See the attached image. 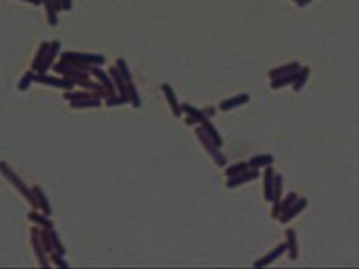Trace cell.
Masks as SVG:
<instances>
[{
    "instance_id": "13",
    "label": "cell",
    "mask_w": 359,
    "mask_h": 269,
    "mask_svg": "<svg viewBox=\"0 0 359 269\" xmlns=\"http://www.w3.org/2000/svg\"><path fill=\"white\" fill-rule=\"evenodd\" d=\"M51 244H52V253H57L61 256L66 254V248L63 246V242H61L59 236H57V232L54 229H51Z\"/></svg>"
},
{
    "instance_id": "12",
    "label": "cell",
    "mask_w": 359,
    "mask_h": 269,
    "mask_svg": "<svg viewBox=\"0 0 359 269\" xmlns=\"http://www.w3.org/2000/svg\"><path fill=\"white\" fill-rule=\"evenodd\" d=\"M111 78H113V81H114V85H116V88L119 91H121V94H125L126 96V86H125V78L121 76V73L118 71V68H111Z\"/></svg>"
},
{
    "instance_id": "9",
    "label": "cell",
    "mask_w": 359,
    "mask_h": 269,
    "mask_svg": "<svg viewBox=\"0 0 359 269\" xmlns=\"http://www.w3.org/2000/svg\"><path fill=\"white\" fill-rule=\"evenodd\" d=\"M101 104V99L97 96H91V98H82L77 101H71V108H97Z\"/></svg>"
},
{
    "instance_id": "3",
    "label": "cell",
    "mask_w": 359,
    "mask_h": 269,
    "mask_svg": "<svg viewBox=\"0 0 359 269\" xmlns=\"http://www.w3.org/2000/svg\"><path fill=\"white\" fill-rule=\"evenodd\" d=\"M35 83H39V85H46V86H54V88H59V90H72L74 86V81L69 78H56V76H51V74L47 73H35Z\"/></svg>"
},
{
    "instance_id": "17",
    "label": "cell",
    "mask_w": 359,
    "mask_h": 269,
    "mask_svg": "<svg viewBox=\"0 0 359 269\" xmlns=\"http://www.w3.org/2000/svg\"><path fill=\"white\" fill-rule=\"evenodd\" d=\"M41 239H42V246H44V249H46V253L51 254L52 253V244H51V231H49V229L41 231Z\"/></svg>"
},
{
    "instance_id": "8",
    "label": "cell",
    "mask_w": 359,
    "mask_h": 269,
    "mask_svg": "<svg viewBox=\"0 0 359 269\" xmlns=\"http://www.w3.org/2000/svg\"><path fill=\"white\" fill-rule=\"evenodd\" d=\"M92 76H94L97 81L103 85L106 90H108L111 94H114V88H113V83H111V79L108 78V74H106L103 69L101 68H97V66H91V71H89Z\"/></svg>"
},
{
    "instance_id": "24",
    "label": "cell",
    "mask_w": 359,
    "mask_h": 269,
    "mask_svg": "<svg viewBox=\"0 0 359 269\" xmlns=\"http://www.w3.org/2000/svg\"><path fill=\"white\" fill-rule=\"evenodd\" d=\"M52 2H54V5H56V8H57V12L63 10V3H61V0H52Z\"/></svg>"
},
{
    "instance_id": "23",
    "label": "cell",
    "mask_w": 359,
    "mask_h": 269,
    "mask_svg": "<svg viewBox=\"0 0 359 269\" xmlns=\"http://www.w3.org/2000/svg\"><path fill=\"white\" fill-rule=\"evenodd\" d=\"M63 3V10H71L72 8V0H61Z\"/></svg>"
},
{
    "instance_id": "20",
    "label": "cell",
    "mask_w": 359,
    "mask_h": 269,
    "mask_svg": "<svg viewBox=\"0 0 359 269\" xmlns=\"http://www.w3.org/2000/svg\"><path fill=\"white\" fill-rule=\"evenodd\" d=\"M245 99H247V96H240V98H235V99H230V101H223V103H221L220 106H221V109H230L232 106H235V104L243 103Z\"/></svg>"
},
{
    "instance_id": "18",
    "label": "cell",
    "mask_w": 359,
    "mask_h": 269,
    "mask_svg": "<svg viewBox=\"0 0 359 269\" xmlns=\"http://www.w3.org/2000/svg\"><path fill=\"white\" fill-rule=\"evenodd\" d=\"M116 68H118V71L121 73V76L125 78V81L130 83V81H131V74H130V71H128V66H126L125 61L118 59V61H116Z\"/></svg>"
},
{
    "instance_id": "21",
    "label": "cell",
    "mask_w": 359,
    "mask_h": 269,
    "mask_svg": "<svg viewBox=\"0 0 359 269\" xmlns=\"http://www.w3.org/2000/svg\"><path fill=\"white\" fill-rule=\"evenodd\" d=\"M203 128H205V131H208V133H210L212 140H214V142L220 147V145H221V140L218 138V133H216V130H214V128H212L210 123H205V126H203Z\"/></svg>"
},
{
    "instance_id": "11",
    "label": "cell",
    "mask_w": 359,
    "mask_h": 269,
    "mask_svg": "<svg viewBox=\"0 0 359 269\" xmlns=\"http://www.w3.org/2000/svg\"><path fill=\"white\" fill-rule=\"evenodd\" d=\"M49 46H51L49 42H42L41 46H39L37 56H35L34 61H32V71H35V73L39 71V66H41V63L44 61V57H46V52L49 51Z\"/></svg>"
},
{
    "instance_id": "16",
    "label": "cell",
    "mask_w": 359,
    "mask_h": 269,
    "mask_svg": "<svg viewBox=\"0 0 359 269\" xmlns=\"http://www.w3.org/2000/svg\"><path fill=\"white\" fill-rule=\"evenodd\" d=\"M163 91L166 92V98H168V101H170V104L173 106V111H175V114H180L181 109L178 108V103H176V98H175V94H173L171 88L168 86V85H165V86H163Z\"/></svg>"
},
{
    "instance_id": "5",
    "label": "cell",
    "mask_w": 359,
    "mask_h": 269,
    "mask_svg": "<svg viewBox=\"0 0 359 269\" xmlns=\"http://www.w3.org/2000/svg\"><path fill=\"white\" fill-rule=\"evenodd\" d=\"M61 42L59 41H54V42H51V46H49V51L46 52V57H44V61L41 63V66H39V71L37 73H47L49 69L52 68V64H54V59H56V56H59L61 54Z\"/></svg>"
},
{
    "instance_id": "4",
    "label": "cell",
    "mask_w": 359,
    "mask_h": 269,
    "mask_svg": "<svg viewBox=\"0 0 359 269\" xmlns=\"http://www.w3.org/2000/svg\"><path fill=\"white\" fill-rule=\"evenodd\" d=\"M30 242H32V249H34V254L35 258H37V263L41 264L44 268H49L51 266V261L47 259V253L46 249H44L42 246V239H41V229L39 227H32V231H30Z\"/></svg>"
},
{
    "instance_id": "6",
    "label": "cell",
    "mask_w": 359,
    "mask_h": 269,
    "mask_svg": "<svg viewBox=\"0 0 359 269\" xmlns=\"http://www.w3.org/2000/svg\"><path fill=\"white\" fill-rule=\"evenodd\" d=\"M32 193L35 197V202H37L39 205V210H42L46 215H51L52 214V209H51V204H49V198L46 197V193L42 192V188L39 187V185H34L32 187Z\"/></svg>"
},
{
    "instance_id": "2",
    "label": "cell",
    "mask_w": 359,
    "mask_h": 269,
    "mask_svg": "<svg viewBox=\"0 0 359 269\" xmlns=\"http://www.w3.org/2000/svg\"><path fill=\"white\" fill-rule=\"evenodd\" d=\"M61 59H64V61H77V63L89 64V66H101V64L106 63L104 56L87 54V52H74V51L61 52Z\"/></svg>"
},
{
    "instance_id": "19",
    "label": "cell",
    "mask_w": 359,
    "mask_h": 269,
    "mask_svg": "<svg viewBox=\"0 0 359 269\" xmlns=\"http://www.w3.org/2000/svg\"><path fill=\"white\" fill-rule=\"evenodd\" d=\"M51 261L57 268H69V263L64 261V256H61L57 253H51Z\"/></svg>"
},
{
    "instance_id": "14",
    "label": "cell",
    "mask_w": 359,
    "mask_h": 269,
    "mask_svg": "<svg viewBox=\"0 0 359 269\" xmlns=\"http://www.w3.org/2000/svg\"><path fill=\"white\" fill-rule=\"evenodd\" d=\"M35 81V71H27L19 81V91H27V88Z\"/></svg>"
},
{
    "instance_id": "15",
    "label": "cell",
    "mask_w": 359,
    "mask_h": 269,
    "mask_svg": "<svg viewBox=\"0 0 359 269\" xmlns=\"http://www.w3.org/2000/svg\"><path fill=\"white\" fill-rule=\"evenodd\" d=\"M91 96H96V94H91V92H87V91H81V92H74V91H66V94H64V99L66 101H77V99H82V98H91Z\"/></svg>"
},
{
    "instance_id": "10",
    "label": "cell",
    "mask_w": 359,
    "mask_h": 269,
    "mask_svg": "<svg viewBox=\"0 0 359 269\" xmlns=\"http://www.w3.org/2000/svg\"><path fill=\"white\" fill-rule=\"evenodd\" d=\"M44 7H46V14H47V22L49 25H57V8L54 5V2L52 0H42Z\"/></svg>"
},
{
    "instance_id": "25",
    "label": "cell",
    "mask_w": 359,
    "mask_h": 269,
    "mask_svg": "<svg viewBox=\"0 0 359 269\" xmlns=\"http://www.w3.org/2000/svg\"><path fill=\"white\" fill-rule=\"evenodd\" d=\"M24 2H29V3H32V5H41L42 0H24Z\"/></svg>"
},
{
    "instance_id": "22",
    "label": "cell",
    "mask_w": 359,
    "mask_h": 269,
    "mask_svg": "<svg viewBox=\"0 0 359 269\" xmlns=\"http://www.w3.org/2000/svg\"><path fill=\"white\" fill-rule=\"evenodd\" d=\"M128 91H130V94H131V101L136 104V106H140V99H138V94H136V90L133 86L128 88Z\"/></svg>"
},
{
    "instance_id": "1",
    "label": "cell",
    "mask_w": 359,
    "mask_h": 269,
    "mask_svg": "<svg viewBox=\"0 0 359 269\" xmlns=\"http://www.w3.org/2000/svg\"><path fill=\"white\" fill-rule=\"evenodd\" d=\"M0 174H2L3 177L8 180V182L14 185V188H17V190L22 193V197H24L25 200H27L29 204L34 207V209L39 210V205H37V202H35V197H34V193H32V188H29L27 185L22 182V179L15 174L14 170L10 169V167L7 165L5 162H0Z\"/></svg>"
},
{
    "instance_id": "7",
    "label": "cell",
    "mask_w": 359,
    "mask_h": 269,
    "mask_svg": "<svg viewBox=\"0 0 359 269\" xmlns=\"http://www.w3.org/2000/svg\"><path fill=\"white\" fill-rule=\"evenodd\" d=\"M27 217L29 220H32L34 224H37V226H41V229H54V222H52L51 219H49V215H46L41 210V212H37V209H34V210H30V212L27 214Z\"/></svg>"
},
{
    "instance_id": "26",
    "label": "cell",
    "mask_w": 359,
    "mask_h": 269,
    "mask_svg": "<svg viewBox=\"0 0 359 269\" xmlns=\"http://www.w3.org/2000/svg\"><path fill=\"white\" fill-rule=\"evenodd\" d=\"M311 2V0H297V3H299V5H305V3H309Z\"/></svg>"
}]
</instances>
